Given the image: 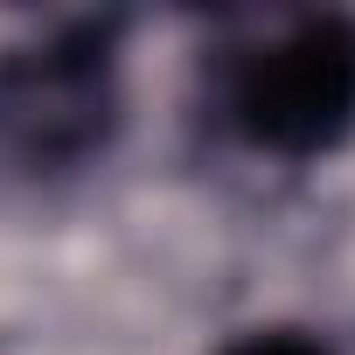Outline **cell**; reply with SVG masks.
Masks as SVG:
<instances>
[{
  "mask_svg": "<svg viewBox=\"0 0 355 355\" xmlns=\"http://www.w3.org/2000/svg\"><path fill=\"white\" fill-rule=\"evenodd\" d=\"M223 355H334L320 334H306V327H251V334H237Z\"/></svg>",
  "mask_w": 355,
  "mask_h": 355,
  "instance_id": "cell-3",
  "label": "cell"
},
{
  "mask_svg": "<svg viewBox=\"0 0 355 355\" xmlns=\"http://www.w3.org/2000/svg\"><path fill=\"white\" fill-rule=\"evenodd\" d=\"M119 21H63L0 49V160L21 174H70L119 132Z\"/></svg>",
  "mask_w": 355,
  "mask_h": 355,
  "instance_id": "cell-1",
  "label": "cell"
},
{
  "mask_svg": "<svg viewBox=\"0 0 355 355\" xmlns=\"http://www.w3.org/2000/svg\"><path fill=\"white\" fill-rule=\"evenodd\" d=\"M230 125L272 160H320L355 132V15H300L230 70Z\"/></svg>",
  "mask_w": 355,
  "mask_h": 355,
  "instance_id": "cell-2",
  "label": "cell"
}]
</instances>
